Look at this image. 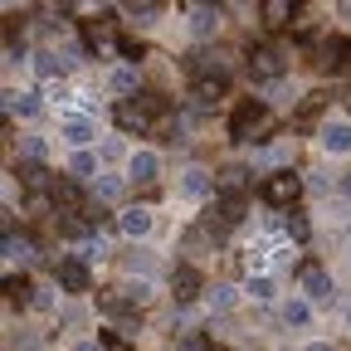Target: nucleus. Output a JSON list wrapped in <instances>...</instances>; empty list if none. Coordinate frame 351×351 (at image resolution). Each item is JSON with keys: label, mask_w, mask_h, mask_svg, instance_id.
<instances>
[{"label": "nucleus", "mask_w": 351, "mask_h": 351, "mask_svg": "<svg viewBox=\"0 0 351 351\" xmlns=\"http://www.w3.org/2000/svg\"><path fill=\"white\" fill-rule=\"evenodd\" d=\"M34 307H54V293H44V288H34V298H29Z\"/></svg>", "instance_id": "33"}, {"label": "nucleus", "mask_w": 351, "mask_h": 351, "mask_svg": "<svg viewBox=\"0 0 351 351\" xmlns=\"http://www.w3.org/2000/svg\"><path fill=\"white\" fill-rule=\"evenodd\" d=\"M112 88H117V93H137V73H132V69L112 73Z\"/></svg>", "instance_id": "28"}, {"label": "nucleus", "mask_w": 351, "mask_h": 351, "mask_svg": "<svg viewBox=\"0 0 351 351\" xmlns=\"http://www.w3.org/2000/svg\"><path fill=\"white\" fill-rule=\"evenodd\" d=\"M5 108H10L15 117H34V112H39V98H34V93H10Z\"/></svg>", "instance_id": "21"}, {"label": "nucleus", "mask_w": 351, "mask_h": 351, "mask_svg": "<svg viewBox=\"0 0 351 351\" xmlns=\"http://www.w3.org/2000/svg\"><path fill=\"white\" fill-rule=\"evenodd\" d=\"M117 127L122 132H147V127H156V112L142 98H127V103H117Z\"/></svg>", "instance_id": "6"}, {"label": "nucleus", "mask_w": 351, "mask_h": 351, "mask_svg": "<svg viewBox=\"0 0 351 351\" xmlns=\"http://www.w3.org/2000/svg\"><path fill=\"white\" fill-rule=\"evenodd\" d=\"M93 132H98L93 117H73V112L64 117V137H69L73 147H88V142H93Z\"/></svg>", "instance_id": "13"}, {"label": "nucleus", "mask_w": 351, "mask_h": 351, "mask_svg": "<svg viewBox=\"0 0 351 351\" xmlns=\"http://www.w3.org/2000/svg\"><path fill=\"white\" fill-rule=\"evenodd\" d=\"M210 351H230V346H215V341H210Z\"/></svg>", "instance_id": "39"}, {"label": "nucleus", "mask_w": 351, "mask_h": 351, "mask_svg": "<svg viewBox=\"0 0 351 351\" xmlns=\"http://www.w3.org/2000/svg\"><path fill=\"white\" fill-rule=\"evenodd\" d=\"M288 230H293L298 239H307V219H302V215H293V219H288Z\"/></svg>", "instance_id": "32"}, {"label": "nucleus", "mask_w": 351, "mask_h": 351, "mask_svg": "<svg viewBox=\"0 0 351 351\" xmlns=\"http://www.w3.org/2000/svg\"><path fill=\"white\" fill-rule=\"evenodd\" d=\"M269 132H274V112L263 103L249 98V103L234 108V122H230V137L234 142H258V137H269Z\"/></svg>", "instance_id": "1"}, {"label": "nucleus", "mask_w": 351, "mask_h": 351, "mask_svg": "<svg viewBox=\"0 0 351 351\" xmlns=\"http://www.w3.org/2000/svg\"><path fill=\"white\" fill-rule=\"evenodd\" d=\"M181 351H210V341H205V337H186Z\"/></svg>", "instance_id": "31"}, {"label": "nucleus", "mask_w": 351, "mask_h": 351, "mask_svg": "<svg viewBox=\"0 0 351 351\" xmlns=\"http://www.w3.org/2000/svg\"><path fill=\"white\" fill-rule=\"evenodd\" d=\"M302 293L313 298V302L332 298V274H327V269H317V263H313V269H302Z\"/></svg>", "instance_id": "10"}, {"label": "nucleus", "mask_w": 351, "mask_h": 351, "mask_svg": "<svg viewBox=\"0 0 351 351\" xmlns=\"http://www.w3.org/2000/svg\"><path fill=\"white\" fill-rule=\"evenodd\" d=\"M249 73L263 78V83H269V78H283V73H288V54L278 49V44H258V49L249 54Z\"/></svg>", "instance_id": "3"}, {"label": "nucleus", "mask_w": 351, "mask_h": 351, "mask_svg": "<svg viewBox=\"0 0 351 351\" xmlns=\"http://www.w3.org/2000/svg\"><path fill=\"white\" fill-rule=\"evenodd\" d=\"M171 293H176V298H181V302H191V298L200 293V274L191 269V263H181V269H176V274H171Z\"/></svg>", "instance_id": "12"}, {"label": "nucleus", "mask_w": 351, "mask_h": 351, "mask_svg": "<svg viewBox=\"0 0 351 351\" xmlns=\"http://www.w3.org/2000/svg\"><path fill=\"white\" fill-rule=\"evenodd\" d=\"M117 191H122V181H117V176H108V181H98V195H103V200H112Z\"/></svg>", "instance_id": "29"}, {"label": "nucleus", "mask_w": 351, "mask_h": 351, "mask_svg": "<svg viewBox=\"0 0 351 351\" xmlns=\"http://www.w3.org/2000/svg\"><path fill=\"white\" fill-rule=\"evenodd\" d=\"M230 93V83H225V73H200L195 78V88H191V98H195V108H215L219 98Z\"/></svg>", "instance_id": "7"}, {"label": "nucleus", "mask_w": 351, "mask_h": 351, "mask_svg": "<svg viewBox=\"0 0 351 351\" xmlns=\"http://www.w3.org/2000/svg\"><path fill=\"white\" fill-rule=\"evenodd\" d=\"M20 181H25L34 195H44V191L54 186V176L44 171V161H39V156H25V161H20Z\"/></svg>", "instance_id": "9"}, {"label": "nucleus", "mask_w": 351, "mask_h": 351, "mask_svg": "<svg viewBox=\"0 0 351 351\" xmlns=\"http://www.w3.org/2000/svg\"><path fill=\"white\" fill-rule=\"evenodd\" d=\"M181 191H186V195H205V191H210V171L191 166V171H186V181H181Z\"/></svg>", "instance_id": "23"}, {"label": "nucleus", "mask_w": 351, "mask_h": 351, "mask_svg": "<svg viewBox=\"0 0 351 351\" xmlns=\"http://www.w3.org/2000/svg\"><path fill=\"white\" fill-rule=\"evenodd\" d=\"M83 44L93 54H108V49H117V25L108 20V15H93V20H83Z\"/></svg>", "instance_id": "4"}, {"label": "nucleus", "mask_w": 351, "mask_h": 351, "mask_svg": "<svg viewBox=\"0 0 351 351\" xmlns=\"http://www.w3.org/2000/svg\"><path fill=\"white\" fill-rule=\"evenodd\" d=\"M34 73H39V78H59V73H64L59 54H49V49H39V54H34Z\"/></svg>", "instance_id": "22"}, {"label": "nucleus", "mask_w": 351, "mask_h": 351, "mask_svg": "<svg viewBox=\"0 0 351 351\" xmlns=\"http://www.w3.org/2000/svg\"><path fill=\"white\" fill-rule=\"evenodd\" d=\"M307 317H313V307H307L302 298L283 302V322H288V327H307Z\"/></svg>", "instance_id": "20"}, {"label": "nucleus", "mask_w": 351, "mask_h": 351, "mask_svg": "<svg viewBox=\"0 0 351 351\" xmlns=\"http://www.w3.org/2000/svg\"><path fill=\"white\" fill-rule=\"evenodd\" d=\"M98 171V156L93 152H83V147H73V161H69V176H78V181H88V176Z\"/></svg>", "instance_id": "18"}, {"label": "nucleus", "mask_w": 351, "mask_h": 351, "mask_svg": "<svg viewBox=\"0 0 351 351\" xmlns=\"http://www.w3.org/2000/svg\"><path fill=\"white\" fill-rule=\"evenodd\" d=\"M5 298H10V302H29V298H34V288H29L20 274H10V278H5Z\"/></svg>", "instance_id": "24"}, {"label": "nucleus", "mask_w": 351, "mask_h": 351, "mask_svg": "<svg viewBox=\"0 0 351 351\" xmlns=\"http://www.w3.org/2000/svg\"><path fill=\"white\" fill-rule=\"evenodd\" d=\"M337 10H341V15H346V20H351V0H337Z\"/></svg>", "instance_id": "34"}, {"label": "nucleus", "mask_w": 351, "mask_h": 351, "mask_svg": "<svg viewBox=\"0 0 351 351\" xmlns=\"http://www.w3.org/2000/svg\"><path fill=\"white\" fill-rule=\"evenodd\" d=\"M127 176L132 181H156V152H132V161H127Z\"/></svg>", "instance_id": "14"}, {"label": "nucleus", "mask_w": 351, "mask_h": 351, "mask_svg": "<svg viewBox=\"0 0 351 351\" xmlns=\"http://www.w3.org/2000/svg\"><path fill=\"white\" fill-rule=\"evenodd\" d=\"M191 34H215V10H210V5H200V10L191 15Z\"/></svg>", "instance_id": "25"}, {"label": "nucleus", "mask_w": 351, "mask_h": 351, "mask_svg": "<svg viewBox=\"0 0 351 351\" xmlns=\"http://www.w3.org/2000/svg\"><path fill=\"white\" fill-rule=\"evenodd\" d=\"M322 147L337 152V156L351 152V127H346V122H327V127H322Z\"/></svg>", "instance_id": "15"}, {"label": "nucleus", "mask_w": 351, "mask_h": 351, "mask_svg": "<svg viewBox=\"0 0 351 351\" xmlns=\"http://www.w3.org/2000/svg\"><path fill=\"white\" fill-rule=\"evenodd\" d=\"M59 230H64V239H88V219L64 215V219H59Z\"/></svg>", "instance_id": "27"}, {"label": "nucleus", "mask_w": 351, "mask_h": 351, "mask_svg": "<svg viewBox=\"0 0 351 351\" xmlns=\"http://www.w3.org/2000/svg\"><path fill=\"white\" fill-rule=\"evenodd\" d=\"M122 234H127V239H147V234H152V210H147V205H132V210L122 215Z\"/></svg>", "instance_id": "11"}, {"label": "nucleus", "mask_w": 351, "mask_h": 351, "mask_svg": "<svg viewBox=\"0 0 351 351\" xmlns=\"http://www.w3.org/2000/svg\"><path fill=\"white\" fill-rule=\"evenodd\" d=\"M341 191H346V195H351V176H346V181H341Z\"/></svg>", "instance_id": "38"}, {"label": "nucleus", "mask_w": 351, "mask_h": 351, "mask_svg": "<svg viewBox=\"0 0 351 351\" xmlns=\"http://www.w3.org/2000/svg\"><path fill=\"white\" fill-rule=\"evenodd\" d=\"M88 283H93L88 263H78V258H64V263H59V288H64V293H88Z\"/></svg>", "instance_id": "8"}, {"label": "nucleus", "mask_w": 351, "mask_h": 351, "mask_svg": "<svg viewBox=\"0 0 351 351\" xmlns=\"http://www.w3.org/2000/svg\"><path fill=\"white\" fill-rule=\"evenodd\" d=\"M307 351H337V346H327V341H313V346H307Z\"/></svg>", "instance_id": "35"}, {"label": "nucleus", "mask_w": 351, "mask_h": 351, "mask_svg": "<svg viewBox=\"0 0 351 351\" xmlns=\"http://www.w3.org/2000/svg\"><path fill=\"white\" fill-rule=\"evenodd\" d=\"M298 195H302V176H293V171H274L269 181H263V200L274 210H288Z\"/></svg>", "instance_id": "2"}, {"label": "nucleus", "mask_w": 351, "mask_h": 351, "mask_svg": "<svg viewBox=\"0 0 351 351\" xmlns=\"http://www.w3.org/2000/svg\"><path fill=\"white\" fill-rule=\"evenodd\" d=\"M244 288H249V298H258V302H269V298H274V278H263V274H254Z\"/></svg>", "instance_id": "26"}, {"label": "nucleus", "mask_w": 351, "mask_h": 351, "mask_svg": "<svg viewBox=\"0 0 351 351\" xmlns=\"http://www.w3.org/2000/svg\"><path fill=\"white\" fill-rule=\"evenodd\" d=\"M127 5H132V10H147V0H127Z\"/></svg>", "instance_id": "37"}, {"label": "nucleus", "mask_w": 351, "mask_h": 351, "mask_svg": "<svg viewBox=\"0 0 351 351\" xmlns=\"http://www.w3.org/2000/svg\"><path fill=\"white\" fill-rule=\"evenodd\" d=\"M78 351H103V346H98V341H83V346H78Z\"/></svg>", "instance_id": "36"}, {"label": "nucleus", "mask_w": 351, "mask_h": 351, "mask_svg": "<svg viewBox=\"0 0 351 351\" xmlns=\"http://www.w3.org/2000/svg\"><path fill=\"white\" fill-rule=\"evenodd\" d=\"M219 186H225V195H239L249 186V171L244 166H230V171H219Z\"/></svg>", "instance_id": "19"}, {"label": "nucleus", "mask_w": 351, "mask_h": 351, "mask_svg": "<svg viewBox=\"0 0 351 351\" xmlns=\"http://www.w3.org/2000/svg\"><path fill=\"white\" fill-rule=\"evenodd\" d=\"M317 69H322V73H341V69H351V39H341V34L322 39V49H317Z\"/></svg>", "instance_id": "5"}, {"label": "nucleus", "mask_w": 351, "mask_h": 351, "mask_svg": "<svg viewBox=\"0 0 351 351\" xmlns=\"http://www.w3.org/2000/svg\"><path fill=\"white\" fill-rule=\"evenodd\" d=\"M210 302H215V307H230V302H234V288H215Z\"/></svg>", "instance_id": "30"}, {"label": "nucleus", "mask_w": 351, "mask_h": 351, "mask_svg": "<svg viewBox=\"0 0 351 351\" xmlns=\"http://www.w3.org/2000/svg\"><path fill=\"white\" fill-rule=\"evenodd\" d=\"M49 200H54L59 210L78 205V176H64V181H54V186H49Z\"/></svg>", "instance_id": "16"}, {"label": "nucleus", "mask_w": 351, "mask_h": 351, "mask_svg": "<svg viewBox=\"0 0 351 351\" xmlns=\"http://www.w3.org/2000/svg\"><path fill=\"white\" fill-rule=\"evenodd\" d=\"M298 15V0H263V20L269 25H288Z\"/></svg>", "instance_id": "17"}]
</instances>
